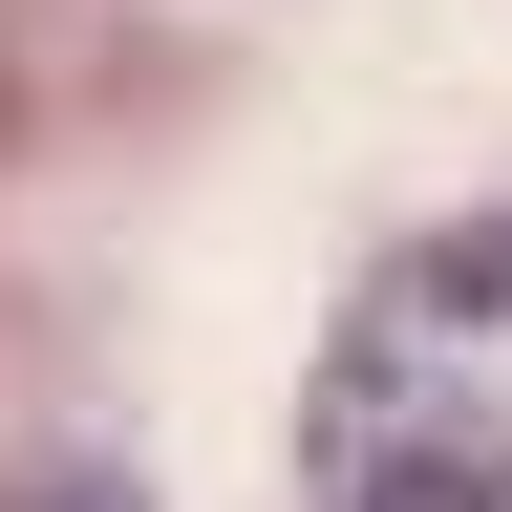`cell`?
<instances>
[{"label": "cell", "mask_w": 512, "mask_h": 512, "mask_svg": "<svg viewBox=\"0 0 512 512\" xmlns=\"http://www.w3.org/2000/svg\"><path fill=\"white\" fill-rule=\"evenodd\" d=\"M320 512H512V214L384 256L320 342Z\"/></svg>", "instance_id": "obj_1"}, {"label": "cell", "mask_w": 512, "mask_h": 512, "mask_svg": "<svg viewBox=\"0 0 512 512\" xmlns=\"http://www.w3.org/2000/svg\"><path fill=\"white\" fill-rule=\"evenodd\" d=\"M22 512H128V470H43V491H22Z\"/></svg>", "instance_id": "obj_2"}]
</instances>
